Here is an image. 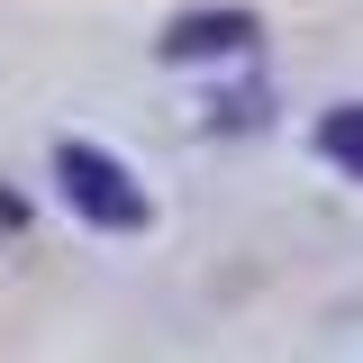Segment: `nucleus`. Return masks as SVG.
I'll list each match as a JSON object with an SVG mask.
<instances>
[{
	"mask_svg": "<svg viewBox=\"0 0 363 363\" xmlns=\"http://www.w3.org/2000/svg\"><path fill=\"white\" fill-rule=\"evenodd\" d=\"M318 155H327L345 182H363V100H336V109L318 118Z\"/></svg>",
	"mask_w": 363,
	"mask_h": 363,
	"instance_id": "obj_3",
	"label": "nucleus"
},
{
	"mask_svg": "<svg viewBox=\"0 0 363 363\" xmlns=\"http://www.w3.org/2000/svg\"><path fill=\"white\" fill-rule=\"evenodd\" d=\"M209 55H255V9H191L164 37V64H209Z\"/></svg>",
	"mask_w": 363,
	"mask_h": 363,
	"instance_id": "obj_2",
	"label": "nucleus"
},
{
	"mask_svg": "<svg viewBox=\"0 0 363 363\" xmlns=\"http://www.w3.org/2000/svg\"><path fill=\"white\" fill-rule=\"evenodd\" d=\"M55 200L73 209V218L109 227V236H136V227H155V200H145V182L109 155V145H82V136H64L55 145Z\"/></svg>",
	"mask_w": 363,
	"mask_h": 363,
	"instance_id": "obj_1",
	"label": "nucleus"
}]
</instances>
